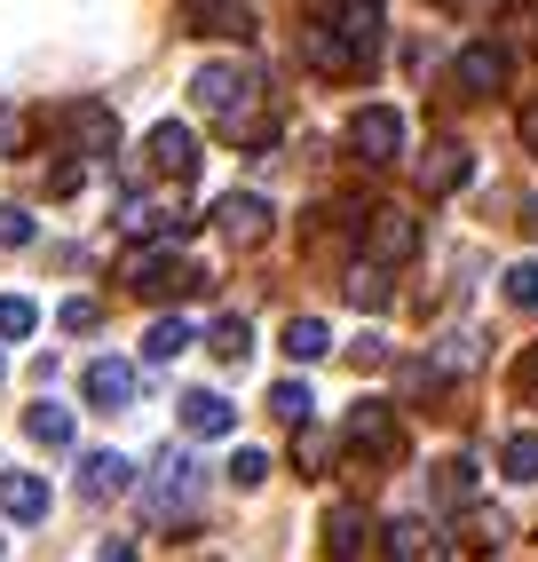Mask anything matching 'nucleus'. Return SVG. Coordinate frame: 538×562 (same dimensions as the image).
I'll return each instance as SVG.
<instances>
[{"label": "nucleus", "mask_w": 538, "mask_h": 562, "mask_svg": "<svg viewBox=\"0 0 538 562\" xmlns=\"http://www.w3.org/2000/svg\"><path fill=\"white\" fill-rule=\"evenodd\" d=\"M214 231H222L229 246H261V238H269V199H254V191H229V199L214 206Z\"/></svg>", "instance_id": "nucleus-10"}, {"label": "nucleus", "mask_w": 538, "mask_h": 562, "mask_svg": "<svg viewBox=\"0 0 538 562\" xmlns=\"http://www.w3.org/2000/svg\"><path fill=\"white\" fill-rule=\"evenodd\" d=\"M365 539H372V515L365 507H333L325 515V562H357Z\"/></svg>", "instance_id": "nucleus-16"}, {"label": "nucleus", "mask_w": 538, "mask_h": 562, "mask_svg": "<svg viewBox=\"0 0 538 562\" xmlns=\"http://www.w3.org/2000/svg\"><path fill=\"white\" fill-rule=\"evenodd\" d=\"M515 389H523V396H538V341H530V349H523V364H515Z\"/></svg>", "instance_id": "nucleus-37"}, {"label": "nucleus", "mask_w": 538, "mask_h": 562, "mask_svg": "<svg viewBox=\"0 0 538 562\" xmlns=\"http://www.w3.org/2000/svg\"><path fill=\"white\" fill-rule=\"evenodd\" d=\"M0 246H32V214L24 206H0Z\"/></svg>", "instance_id": "nucleus-34"}, {"label": "nucleus", "mask_w": 538, "mask_h": 562, "mask_svg": "<svg viewBox=\"0 0 538 562\" xmlns=\"http://www.w3.org/2000/svg\"><path fill=\"white\" fill-rule=\"evenodd\" d=\"M32 325H41V310H32L24 293H9V302H0V341H24Z\"/></svg>", "instance_id": "nucleus-31"}, {"label": "nucleus", "mask_w": 538, "mask_h": 562, "mask_svg": "<svg viewBox=\"0 0 538 562\" xmlns=\"http://www.w3.org/2000/svg\"><path fill=\"white\" fill-rule=\"evenodd\" d=\"M365 254H372V261H412V254H419V222H412L404 206H372V214H365Z\"/></svg>", "instance_id": "nucleus-4"}, {"label": "nucleus", "mask_w": 538, "mask_h": 562, "mask_svg": "<svg viewBox=\"0 0 538 562\" xmlns=\"http://www.w3.org/2000/svg\"><path fill=\"white\" fill-rule=\"evenodd\" d=\"M190 507H199V468H190L182 452H167L159 475H150V515L175 522V515H190Z\"/></svg>", "instance_id": "nucleus-6"}, {"label": "nucleus", "mask_w": 538, "mask_h": 562, "mask_svg": "<svg viewBox=\"0 0 538 562\" xmlns=\"http://www.w3.org/2000/svg\"><path fill=\"white\" fill-rule=\"evenodd\" d=\"M0 515H9V522H41L48 515V483L24 475V468H9V475H0Z\"/></svg>", "instance_id": "nucleus-17"}, {"label": "nucleus", "mask_w": 538, "mask_h": 562, "mask_svg": "<svg viewBox=\"0 0 538 562\" xmlns=\"http://www.w3.org/2000/svg\"><path fill=\"white\" fill-rule=\"evenodd\" d=\"M310 404H317V396L301 389V381H278V389H269V412H278L285 428H301V420H310Z\"/></svg>", "instance_id": "nucleus-28"}, {"label": "nucleus", "mask_w": 538, "mask_h": 562, "mask_svg": "<svg viewBox=\"0 0 538 562\" xmlns=\"http://www.w3.org/2000/svg\"><path fill=\"white\" fill-rule=\"evenodd\" d=\"M127 285L143 293V302H182V293L206 285V270H190V261H175V254H135L127 261Z\"/></svg>", "instance_id": "nucleus-2"}, {"label": "nucleus", "mask_w": 538, "mask_h": 562, "mask_svg": "<svg viewBox=\"0 0 538 562\" xmlns=\"http://www.w3.org/2000/svg\"><path fill=\"white\" fill-rule=\"evenodd\" d=\"M325 349H333V325H325V317H293V325H285V357H293V364H317Z\"/></svg>", "instance_id": "nucleus-20"}, {"label": "nucleus", "mask_w": 538, "mask_h": 562, "mask_svg": "<svg viewBox=\"0 0 538 562\" xmlns=\"http://www.w3.org/2000/svg\"><path fill=\"white\" fill-rule=\"evenodd\" d=\"M507 310H538V261H515L507 270Z\"/></svg>", "instance_id": "nucleus-32"}, {"label": "nucleus", "mask_w": 538, "mask_h": 562, "mask_svg": "<svg viewBox=\"0 0 538 562\" xmlns=\"http://www.w3.org/2000/svg\"><path fill=\"white\" fill-rule=\"evenodd\" d=\"M64 127H71V151H80V159H111V151H120V111H111V103H71Z\"/></svg>", "instance_id": "nucleus-5"}, {"label": "nucleus", "mask_w": 538, "mask_h": 562, "mask_svg": "<svg viewBox=\"0 0 538 562\" xmlns=\"http://www.w3.org/2000/svg\"><path fill=\"white\" fill-rule=\"evenodd\" d=\"M301 56H310L317 71H365V56H357L349 41H340L333 24H310V32H301Z\"/></svg>", "instance_id": "nucleus-19"}, {"label": "nucleus", "mask_w": 538, "mask_h": 562, "mask_svg": "<svg viewBox=\"0 0 538 562\" xmlns=\"http://www.w3.org/2000/svg\"><path fill=\"white\" fill-rule=\"evenodd\" d=\"M515 127H523V151L538 159V103H523V120H515Z\"/></svg>", "instance_id": "nucleus-39"}, {"label": "nucleus", "mask_w": 538, "mask_h": 562, "mask_svg": "<svg viewBox=\"0 0 538 562\" xmlns=\"http://www.w3.org/2000/svg\"><path fill=\"white\" fill-rule=\"evenodd\" d=\"M325 452H333V443H325V428H310V420H301V443H293L301 475H325Z\"/></svg>", "instance_id": "nucleus-33"}, {"label": "nucleus", "mask_w": 538, "mask_h": 562, "mask_svg": "<svg viewBox=\"0 0 538 562\" xmlns=\"http://www.w3.org/2000/svg\"><path fill=\"white\" fill-rule=\"evenodd\" d=\"M349 302L357 310H389V261H357L349 270Z\"/></svg>", "instance_id": "nucleus-22"}, {"label": "nucleus", "mask_w": 538, "mask_h": 562, "mask_svg": "<svg viewBox=\"0 0 538 562\" xmlns=\"http://www.w3.org/2000/svg\"><path fill=\"white\" fill-rule=\"evenodd\" d=\"M0 372H9V364H0Z\"/></svg>", "instance_id": "nucleus-41"}, {"label": "nucleus", "mask_w": 538, "mask_h": 562, "mask_svg": "<svg viewBox=\"0 0 538 562\" xmlns=\"http://www.w3.org/2000/svg\"><path fill=\"white\" fill-rule=\"evenodd\" d=\"M80 182H88V167H80V159H64V167L48 175V191H56V199H71V191H80Z\"/></svg>", "instance_id": "nucleus-36"}, {"label": "nucleus", "mask_w": 538, "mask_h": 562, "mask_svg": "<svg viewBox=\"0 0 538 562\" xmlns=\"http://www.w3.org/2000/svg\"><path fill=\"white\" fill-rule=\"evenodd\" d=\"M24 151H32V120L16 103H0V159H24Z\"/></svg>", "instance_id": "nucleus-30"}, {"label": "nucleus", "mask_w": 538, "mask_h": 562, "mask_svg": "<svg viewBox=\"0 0 538 562\" xmlns=\"http://www.w3.org/2000/svg\"><path fill=\"white\" fill-rule=\"evenodd\" d=\"M206 341H214V357H222V364H246V349H254V333H246V317H222V325L206 333Z\"/></svg>", "instance_id": "nucleus-27"}, {"label": "nucleus", "mask_w": 538, "mask_h": 562, "mask_svg": "<svg viewBox=\"0 0 538 562\" xmlns=\"http://www.w3.org/2000/svg\"><path fill=\"white\" fill-rule=\"evenodd\" d=\"M325 24H333V32H340V41H349L365 64H372V48H380V0H333Z\"/></svg>", "instance_id": "nucleus-12"}, {"label": "nucleus", "mask_w": 538, "mask_h": 562, "mask_svg": "<svg viewBox=\"0 0 538 562\" xmlns=\"http://www.w3.org/2000/svg\"><path fill=\"white\" fill-rule=\"evenodd\" d=\"M229 483H238V492H261V483H269V452L238 443V452H229Z\"/></svg>", "instance_id": "nucleus-29"}, {"label": "nucleus", "mask_w": 538, "mask_h": 562, "mask_svg": "<svg viewBox=\"0 0 538 562\" xmlns=\"http://www.w3.org/2000/svg\"><path fill=\"white\" fill-rule=\"evenodd\" d=\"M96 325H103L96 302H64V333H96Z\"/></svg>", "instance_id": "nucleus-35"}, {"label": "nucleus", "mask_w": 538, "mask_h": 562, "mask_svg": "<svg viewBox=\"0 0 538 562\" xmlns=\"http://www.w3.org/2000/svg\"><path fill=\"white\" fill-rule=\"evenodd\" d=\"M190 341H199V333H190L182 317H159V325L143 333V357H150V364H175V357H182Z\"/></svg>", "instance_id": "nucleus-21"}, {"label": "nucleus", "mask_w": 538, "mask_h": 562, "mask_svg": "<svg viewBox=\"0 0 538 562\" xmlns=\"http://www.w3.org/2000/svg\"><path fill=\"white\" fill-rule=\"evenodd\" d=\"M389 562H451V539L428 515H396L389 522Z\"/></svg>", "instance_id": "nucleus-9"}, {"label": "nucleus", "mask_w": 538, "mask_h": 562, "mask_svg": "<svg viewBox=\"0 0 538 562\" xmlns=\"http://www.w3.org/2000/svg\"><path fill=\"white\" fill-rule=\"evenodd\" d=\"M349 357H357V372H380V364H389V349H380V341H357Z\"/></svg>", "instance_id": "nucleus-38"}, {"label": "nucleus", "mask_w": 538, "mask_h": 562, "mask_svg": "<svg viewBox=\"0 0 538 562\" xmlns=\"http://www.w3.org/2000/svg\"><path fill=\"white\" fill-rule=\"evenodd\" d=\"M182 428L214 443V436H229V428H238V404H229V396H214V389H190V396H182Z\"/></svg>", "instance_id": "nucleus-15"}, {"label": "nucleus", "mask_w": 538, "mask_h": 562, "mask_svg": "<svg viewBox=\"0 0 538 562\" xmlns=\"http://www.w3.org/2000/svg\"><path fill=\"white\" fill-rule=\"evenodd\" d=\"M468 175H475L468 143H428V151H419V191H428V199H451Z\"/></svg>", "instance_id": "nucleus-8"}, {"label": "nucleus", "mask_w": 538, "mask_h": 562, "mask_svg": "<svg viewBox=\"0 0 538 562\" xmlns=\"http://www.w3.org/2000/svg\"><path fill=\"white\" fill-rule=\"evenodd\" d=\"M436 499H475V460H468V452H451V460L436 468Z\"/></svg>", "instance_id": "nucleus-26"}, {"label": "nucleus", "mask_w": 538, "mask_h": 562, "mask_svg": "<svg viewBox=\"0 0 538 562\" xmlns=\"http://www.w3.org/2000/svg\"><path fill=\"white\" fill-rule=\"evenodd\" d=\"M80 389H88V404H96V412H120V404H135V364L96 357V364L80 372Z\"/></svg>", "instance_id": "nucleus-13"}, {"label": "nucleus", "mask_w": 538, "mask_h": 562, "mask_svg": "<svg viewBox=\"0 0 538 562\" xmlns=\"http://www.w3.org/2000/svg\"><path fill=\"white\" fill-rule=\"evenodd\" d=\"M190 32H214V41H254V9H246V0H190Z\"/></svg>", "instance_id": "nucleus-14"}, {"label": "nucleus", "mask_w": 538, "mask_h": 562, "mask_svg": "<svg viewBox=\"0 0 538 562\" xmlns=\"http://www.w3.org/2000/svg\"><path fill=\"white\" fill-rule=\"evenodd\" d=\"M498 468H507V483H538V428H515L507 452H498Z\"/></svg>", "instance_id": "nucleus-24"}, {"label": "nucleus", "mask_w": 538, "mask_h": 562, "mask_svg": "<svg viewBox=\"0 0 538 562\" xmlns=\"http://www.w3.org/2000/svg\"><path fill=\"white\" fill-rule=\"evenodd\" d=\"M24 428H32V443L64 452V443H71V412H64V404H32V412H24Z\"/></svg>", "instance_id": "nucleus-23"}, {"label": "nucleus", "mask_w": 538, "mask_h": 562, "mask_svg": "<svg viewBox=\"0 0 538 562\" xmlns=\"http://www.w3.org/2000/svg\"><path fill=\"white\" fill-rule=\"evenodd\" d=\"M96 562H135V539H103V547H96Z\"/></svg>", "instance_id": "nucleus-40"}, {"label": "nucleus", "mask_w": 538, "mask_h": 562, "mask_svg": "<svg viewBox=\"0 0 538 562\" xmlns=\"http://www.w3.org/2000/svg\"><path fill=\"white\" fill-rule=\"evenodd\" d=\"M468 547L498 554V547H507V515H498V507H468Z\"/></svg>", "instance_id": "nucleus-25"}, {"label": "nucleus", "mask_w": 538, "mask_h": 562, "mask_svg": "<svg viewBox=\"0 0 538 562\" xmlns=\"http://www.w3.org/2000/svg\"><path fill=\"white\" fill-rule=\"evenodd\" d=\"M349 151H357L365 167H389V159L404 151V111H396V103H365L357 120H349Z\"/></svg>", "instance_id": "nucleus-3"}, {"label": "nucleus", "mask_w": 538, "mask_h": 562, "mask_svg": "<svg viewBox=\"0 0 538 562\" xmlns=\"http://www.w3.org/2000/svg\"><path fill=\"white\" fill-rule=\"evenodd\" d=\"M340 443H349L357 460H380V468H396V460H404V428H396V412H389V404H357V412H349V428H340Z\"/></svg>", "instance_id": "nucleus-1"}, {"label": "nucleus", "mask_w": 538, "mask_h": 562, "mask_svg": "<svg viewBox=\"0 0 538 562\" xmlns=\"http://www.w3.org/2000/svg\"><path fill=\"white\" fill-rule=\"evenodd\" d=\"M143 151H150V175H167V182H190V175H199V135H190V127H175V120H159V127H150V143H143Z\"/></svg>", "instance_id": "nucleus-7"}, {"label": "nucleus", "mask_w": 538, "mask_h": 562, "mask_svg": "<svg viewBox=\"0 0 538 562\" xmlns=\"http://www.w3.org/2000/svg\"><path fill=\"white\" fill-rule=\"evenodd\" d=\"M451 80H459V95H498V88H507V56H498L491 41H475V48H459Z\"/></svg>", "instance_id": "nucleus-11"}, {"label": "nucleus", "mask_w": 538, "mask_h": 562, "mask_svg": "<svg viewBox=\"0 0 538 562\" xmlns=\"http://www.w3.org/2000/svg\"><path fill=\"white\" fill-rule=\"evenodd\" d=\"M127 483H135L127 452H88V460H80V492H88V499H120Z\"/></svg>", "instance_id": "nucleus-18"}]
</instances>
